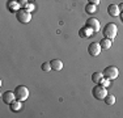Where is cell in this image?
Here are the masks:
<instances>
[{
    "label": "cell",
    "instance_id": "obj_8",
    "mask_svg": "<svg viewBox=\"0 0 123 118\" xmlns=\"http://www.w3.org/2000/svg\"><path fill=\"white\" fill-rule=\"evenodd\" d=\"M16 98V94H14V92H11V91H7V92L3 93V101L5 102V104H12V102L14 101Z\"/></svg>",
    "mask_w": 123,
    "mask_h": 118
},
{
    "label": "cell",
    "instance_id": "obj_9",
    "mask_svg": "<svg viewBox=\"0 0 123 118\" xmlns=\"http://www.w3.org/2000/svg\"><path fill=\"white\" fill-rule=\"evenodd\" d=\"M107 12H109V14L111 17H117L121 14V9H119V5L117 4H110L109 7H107Z\"/></svg>",
    "mask_w": 123,
    "mask_h": 118
},
{
    "label": "cell",
    "instance_id": "obj_12",
    "mask_svg": "<svg viewBox=\"0 0 123 118\" xmlns=\"http://www.w3.org/2000/svg\"><path fill=\"white\" fill-rule=\"evenodd\" d=\"M50 63H51V68L55 70V71H60L63 68V62L59 60V59H54V60H51Z\"/></svg>",
    "mask_w": 123,
    "mask_h": 118
},
{
    "label": "cell",
    "instance_id": "obj_16",
    "mask_svg": "<svg viewBox=\"0 0 123 118\" xmlns=\"http://www.w3.org/2000/svg\"><path fill=\"white\" fill-rule=\"evenodd\" d=\"M85 12L86 13H96L97 12V5L96 4H92V3H88V4L85 5Z\"/></svg>",
    "mask_w": 123,
    "mask_h": 118
},
{
    "label": "cell",
    "instance_id": "obj_17",
    "mask_svg": "<svg viewBox=\"0 0 123 118\" xmlns=\"http://www.w3.org/2000/svg\"><path fill=\"white\" fill-rule=\"evenodd\" d=\"M105 102H106V105H114L115 104V96L114 94H106V97H105Z\"/></svg>",
    "mask_w": 123,
    "mask_h": 118
},
{
    "label": "cell",
    "instance_id": "obj_21",
    "mask_svg": "<svg viewBox=\"0 0 123 118\" xmlns=\"http://www.w3.org/2000/svg\"><path fill=\"white\" fill-rule=\"evenodd\" d=\"M26 9H28L29 12H31V11L34 9V4H31V3H29V4H28V7H26Z\"/></svg>",
    "mask_w": 123,
    "mask_h": 118
},
{
    "label": "cell",
    "instance_id": "obj_22",
    "mask_svg": "<svg viewBox=\"0 0 123 118\" xmlns=\"http://www.w3.org/2000/svg\"><path fill=\"white\" fill-rule=\"evenodd\" d=\"M89 3H92V4H96V5H97L98 3H99V0H89Z\"/></svg>",
    "mask_w": 123,
    "mask_h": 118
},
{
    "label": "cell",
    "instance_id": "obj_18",
    "mask_svg": "<svg viewBox=\"0 0 123 118\" xmlns=\"http://www.w3.org/2000/svg\"><path fill=\"white\" fill-rule=\"evenodd\" d=\"M42 71H45V72H50V70H52L51 68V63L50 62H45V63H42Z\"/></svg>",
    "mask_w": 123,
    "mask_h": 118
},
{
    "label": "cell",
    "instance_id": "obj_19",
    "mask_svg": "<svg viewBox=\"0 0 123 118\" xmlns=\"http://www.w3.org/2000/svg\"><path fill=\"white\" fill-rule=\"evenodd\" d=\"M99 84L104 85V87H109V85L111 84V80H110V79H106V78L104 76V79L101 80V83H99Z\"/></svg>",
    "mask_w": 123,
    "mask_h": 118
},
{
    "label": "cell",
    "instance_id": "obj_2",
    "mask_svg": "<svg viewBox=\"0 0 123 118\" xmlns=\"http://www.w3.org/2000/svg\"><path fill=\"white\" fill-rule=\"evenodd\" d=\"M92 94L97 100H104L105 97H106V94H107L106 87H104V85H101V84L94 85V87H93V89H92Z\"/></svg>",
    "mask_w": 123,
    "mask_h": 118
},
{
    "label": "cell",
    "instance_id": "obj_20",
    "mask_svg": "<svg viewBox=\"0 0 123 118\" xmlns=\"http://www.w3.org/2000/svg\"><path fill=\"white\" fill-rule=\"evenodd\" d=\"M18 3H20V7H21V8H26V7H28V4H29L28 0H18Z\"/></svg>",
    "mask_w": 123,
    "mask_h": 118
},
{
    "label": "cell",
    "instance_id": "obj_14",
    "mask_svg": "<svg viewBox=\"0 0 123 118\" xmlns=\"http://www.w3.org/2000/svg\"><path fill=\"white\" fill-rule=\"evenodd\" d=\"M99 45H101V47L104 50H109L111 45H113V39H109V38H104V39L99 42Z\"/></svg>",
    "mask_w": 123,
    "mask_h": 118
},
{
    "label": "cell",
    "instance_id": "obj_1",
    "mask_svg": "<svg viewBox=\"0 0 123 118\" xmlns=\"http://www.w3.org/2000/svg\"><path fill=\"white\" fill-rule=\"evenodd\" d=\"M102 33H104L105 38H109V39H114L117 37V33H118V28L114 22H109L104 26L102 29Z\"/></svg>",
    "mask_w": 123,
    "mask_h": 118
},
{
    "label": "cell",
    "instance_id": "obj_11",
    "mask_svg": "<svg viewBox=\"0 0 123 118\" xmlns=\"http://www.w3.org/2000/svg\"><path fill=\"white\" fill-rule=\"evenodd\" d=\"M94 32L92 30V29L89 28V26H84V28H81L80 29V32H79V34H80V37H83V38H88V37H90Z\"/></svg>",
    "mask_w": 123,
    "mask_h": 118
},
{
    "label": "cell",
    "instance_id": "obj_13",
    "mask_svg": "<svg viewBox=\"0 0 123 118\" xmlns=\"http://www.w3.org/2000/svg\"><path fill=\"white\" fill-rule=\"evenodd\" d=\"M21 102H22V101H20V100H14L12 104H9L11 110H12V111H18V110H21V108H22V104H21Z\"/></svg>",
    "mask_w": 123,
    "mask_h": 118
},
{
    "label": "cell",
    "instance_id": "obj_23",
    "mask_svg": "<svg viewBox=\"0 0 123 118\" xmlns=\"http://www.w3.org/2000/svg\"><path fill=\"white\" fill-rule=\"evenodd\" d=\"M119 9L123 11V3H121V4H119Z\"/></svg>",
    "mask_w": 123,
    "mask_h": 118
},
{
    "label": "cell",
    "instance_id": "obj_6",
    "mask_svg": "<svg viewBox=\"0 0 123 118\" xmlns=\"http://www.w3.org/2000/svg\"><path fill=\"white\" fill-rule=\"evenodd\" d=\"M102 47L99 45V42H92L88 47V52H89L90 55H93V57H97L99 55V52H101Z\"/></svg>",
    "mask_w": 123,
    "mask_h": 118
},
{
    "label": "cell",
    "instance_id": "obj_4",
    "mask_svg": "<svg viewBox=\"0 0 123 118\" xmlns=\"http://www.w3.org/2000/svg\"><path fill=\"white\" fill-rule=\"evenodd\" d=\"M16 16H17V20L22 24H28L31 20V13L26 9V8H21V9L16 13Z\"/></svg>",
    "mask_w": 123,
    "mask_h": 118
},
{
    "label": "cell",
    "instance_id": "obj_10",
    "mask_svg": "<svg viewBox=\"0 0 123 118\" xmlns=\"http://www.w3.org/2000/svg\"><path fill=\"white\" fill-rule=\"evenodd\" d=\"M7 8H8V11H11V12H18L21 9L20 3L17 1V0H9L8 4H7Z\"/></svg>",
    "mask_w": 123,
    "mask_h": 118
},
{
    "label": "cell",
    "instance_id": "obj_24",
    "mask_svg": "<svg viewBox=\"0 0 123 118\" xmlns=\"http://www.w3.org/2000/svg\"><path fill=\"white\" fill-rule=\"evenodd\" d=\"M121 19H122V22H123V12L121 13Z\"/></svg>",
    "mask_w": 123,
    "mask_h": 118
},
{
    "label": "cell",
    "instance_id": "obj_15",
    "mask_svg": "<svg viewBox=\"0 0 123 118\" xmlns=\"http://www.w3.org/2000/svg\"><path fill=\"white\" fill-rule=\"evenodd\" d=\"M102 79H104V73H102V72H94V73H92V81L94 83V84H99Z\"/></svg>",
    "mask_w": 123,
    "mask_h": 118
},
{
    "label": "cell",
    "instance_id": "obj_5",
    "mask_svg": "<svg viewBox=\"0 0 123 118\" xmlns=\"http://www.w3.org/2000/svg\"><path fill=\"white\" fill-rule=\"evenodd\" d=\"M104 76L106 79H110V80H114V79H117L118 78V75H119V71L117 67H114V66H109V67H106V68L104 70Z\"/></svg>",
    "mask_w": 123,
    "mask_h": 118
},
{
    "label": "cell",
    "instance_id": "obj_7",
    "mask_svg": "<svg viewBox=\"0 0 123 118\" xmlns=\"http://www.w3.org/2000/svg\"><path fill=\"white\" fill-rule=\"evenodd\" d=\"M86 26H89L90 29H92L94 33H97V32H99V29H101V25H99V21L97 19H89L86 21Z\"/></svg>",
    "mask_w": 123,
    "mask_h": 118
},
{
    "label": "cell",
    "instance_id": "obj_3",
    "mask_svg": "<svg viewBox=\"0 0 123 118\" xmlns=\"http://www.w3.org/2000/svg\"><path fill=\"white\" fill-rule=\"evenodd\" d=\"M14 94H16V98L20 100V101H25L29 97V89L25 87V85H18L14 89Z\"/></svg>",
    "mask_w": 123,
    "mask_h": 118
}]
</instances>
